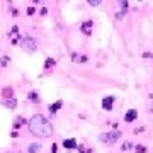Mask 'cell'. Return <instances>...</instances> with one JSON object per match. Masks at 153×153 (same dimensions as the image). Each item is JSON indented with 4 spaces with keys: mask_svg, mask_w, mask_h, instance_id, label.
<instances>
[{
    "mask_svg": "<svg viewBox=\"0 0 153 153\" xmlns=\"http://www.w3.org/2000/svg\"><path fill=\"white\" fill-rule=\"evenodd\" d=\"M29 129L34 136H39V138H49L53 134V126L51 123L41 114H36L31 117L29 121Z\"/></svg>",
    "mask_w": 153,
    "mask_h": 153,
    "instance_id": "cell-1",
    "label": "cell"
},
{
    "mask_svg": "<svg viewBox=\"0 0 153 153\" xmlns=\"http://www.w3.org/2000/svg\"><path fill=\"white\" fill-rule=\"evenodd\" d=\"M20 48H22L26 53H34L36 48H38V43H36V39L34 38L26 36V38H22V41H20Z\"/></svg>",
    "mask_w": 153,
    "mask_h": 153,
    "instance_id": "cell-2",
    "label": "cell"
},
{
    "mask_svg": "<svg viewBox=\"0 0 153 153\" xmlns=\"http://www.w3.org/2000/svg\"><path fill=\"white\" fill-rule=\"evenodd\" d=\"M119 138H121V133H119V131H109V133H104V134H100V136H99V139H100V141L109 143V145L116 143Z\"/></svg>",
    "mask_w": 153,
    "mask_h": 153,
    "instance_id": "cell-3",
    "label": "cell"
},
{
    "mask_svg": "<svg viewBox=\"0 0 153 153\" xmlns=\"http://www.w3.org/2000/svg\"><path fill=\"white\" fill-rule=\"evenodd\" d=\"M136 119H138V111H136V109H129V111L126 112V116H124V121H126V123H133Z\"/></svg>",
    "mask_w": 153,
    "mask_h": 153,
    "instance_id": "cell-4",
    "label": "cell"
},
{
    "mask_svg": "<svg viewBox=\"0 0 153 153\" xmlns=\"http://www.w3.org/2000/svg\"><path fill=\"white\" fill-rule=\"evenodd\" d=\"M114 100H116V99H114L112 95L106 97V99L102 100V107H104L106 111H111V109H112V104H114Z\"/></svg>",
    "mask_w": 153,
    "mask_h": 153,
    "instance_id": "cell-5",
    "label": "cell"
},
{
    "mask_svg": "<svg viewBox=\"0 0 153 153\" xmlns=\"http://www.w3.org/2000/svg\"><path fill=\"white\" fill-rule=\"evenodd\" d=\"M63 146H65V148H70V150H72V148H76L78 145H76V141L73 139V138H70V139H63Z\"/></svg>",
    "mask_w": 153,
    "mask_h": 153,
    "instance_id": "cell-6",
    "label": "cell"
},
{
    "mask_svg": "<svg viewBox=\"0 0 153 153\" xmlns=\"http://www.w3.org/2000/svg\"><path fill=\"white\" fill-rule=\"evenodd\" d=\"M82 31H83L85 34H90V32H92V22H83Z\"/></svg>",
    "mask_w": 153,
    "mask_h": 153,
    "instance_id": "cell-7",
    "label": "cell"
},
{
    "mask_svg": "<svg viewBox=\"0 0 153 153\" xmlns=\"http://www.w3.org/2000/svg\"><path fill=\"white\" fill-rule=\"evenodd\" d=\"M61 104H63V102H61V100H58V102H55L53 106H49V112H51V114H55L58 109L61 107Z\"/></svg>",
    "mask_w": 153,
    "mask_h": 153,
    "instance_id": "cell-8",
    "label": "cell"
},
{
    "mask_svg": "<svg viewBox=\"0 0 153 153\" xmlns=\"http://www.w3.org/2000/svg\"><path fill=\"white\" fill-rule=\"evenodd\" d=\"M41 150V145L39 143H31L29 145V153H36V152H39Z\"/></svg>",
    "mask_w": 153,
    "mask_h": 153,
    "instance_id": "cell-9",
    "label": "cell"
},
{
    "mask_svg": "<svg viewBox=\"0 0 153 153\" xmlns=\"http://www.w3.org/2000/svg\"><path fill=\"white\" fill-rule=\"evenodd\" d=\"M16 104H17V102H16V99H10V100H7V102H5V106H7V107H10V109H14V107H16Z\"/></svg>",
    "mask_w": 153,
    "mask_h": 153,
    "instance_id": "cell-10",
    "label": "cell"
},
{
    "mask_svg": "<svg viewBox=\"0 0 153 153\" xmlns=\"http://www.w3.org/2000/svg\"><path fill=\"white\" fill-rule=\"evenodd\" d=\"M29 97H31V100H34V102H38V100H39V95L36 94V92H34V90L29 94Z\"/></svg>",
    "mask_w": 153,
    "mask_h": 153,
    "instance_id": "cell-11",
    "label": "cell"
},
{
    "mask_svg": "<svg viewBox=\"0 0 153 153\" xmlns=\"http://www.w3.org/2000/svg\"><path fill=\"white\" fill-rule=\"evenodd\" d=\"M53 65H55V60H46V65H44V68L48 70V68H51Z\"/></svg>",
    "mask_w": 153,
    "mask_h": 153,
    "instance_id": "cell-12",
    "label": "cell"
},
{
    "mask_svg": "<svg viewBox=\"0 0 153 153\" xmlns=\"http://www.w3.org/2000/svg\"><path fill=\"white\" fill-rule=\"evenodd\" d=\"M136 152H138V153H145V152H146V148H145L143 145H138V146H136Z\"/></svg>",
    "mask_w": 153,
    "mask_h": 153,
    "instance_id": "cell-13",
    "label": "cell"
},
{
    "mask_svg": "<svg viewBox=\"0 0 153 153\" xmlns=\"http://www.w3.org/2000/svg\"><path fill=\"white\" fill-rule=\"evenodd\" d=\"M22 123H24V121H22V117H17V121H16V124H14V126H16V128H17V126H20V124H22Z\"/></svg>",
    "mask_w": 153,
    "mask_h": 153,
    "instance_id": "cell-14",
    "label": "cell"
},
{
    "mask_svg": "<svg viewBox=\"0 0 153 153\" xmlns=\"http://www.w3.org/2000/svg\"><path fill=\"white\" fill-rule=\"evenodd\" d=\"M34 12H36V9H34V7H29V9H27V14H29V16H32Z\"/></svg>",
    "mask_w": 153,
    "mask_h": 153,
    "instance_id": "cell-15",
    "label": "cell"
},
{
    "mask_svg": "<svg viewBox=\"0 0 153 153\" xmlns=\"http://www.w3.org/2000/svg\"><path fill=\"white\" fill-rule=\"evenodd\" d=\"M89 3H90V5H94V7H95V5H99V3H100V0H90V2H89Z\"/></svg>",
    "mask_w": 153,
    "mask_h": 153,
    "instance_id": "cell-16",
    "label": "cell"
},
{
    "mask_svg": "<svg viewBox=\"0 0 153 153\" xmlns=\"http://www.w3.org/2000/svg\"><path fill=\"white\" fill-rule=\"evenodd\" d=\"M123 150H131V143H124V146H123Z\"/></svg>",
    "mask_w": 153,
    "mask_h": 153,
    "instance_id": "cell-17",
    "label": "cell"
},
{
    "mask_svg": "<svg viewBox=\"0 0 153 153\" xmlns=\"http://www.w3.org/2000/svg\"><path fill=\"white\" fill-rule=\"evenodd\" d=\"M150 99H152V100H150V111L153 112V94L150 95Z\"/></svg>",
    "mask_w": 153,
    "mask_h": 153,
    "instance_id": "cell-18",
    "label": "cell"
}]
</instances>
